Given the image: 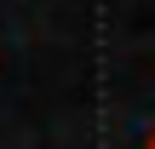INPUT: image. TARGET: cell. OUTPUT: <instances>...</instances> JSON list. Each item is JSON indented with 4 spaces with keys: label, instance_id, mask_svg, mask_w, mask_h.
Segmentation results:
<instances>
[{
    "label": "cell",
    "instance_id": "cell-1",
    "mask_svg": "<svg viewBox=\"0 0 155 149\" xmlns=\"http://www.w3.org/2000/svg\"><path fill=\"white\" fill-rule=\"evenodd\" d=\"M144 149H155V126H150V138H144Z\"/></svg>",
    "mask_w": 155,
    "mask_h": 149
}]
</instances>
